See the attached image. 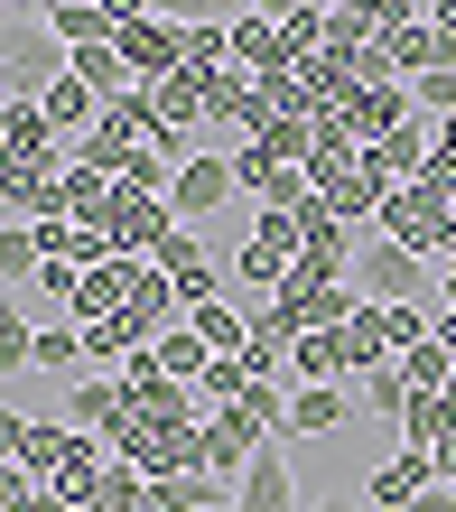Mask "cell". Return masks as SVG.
Returning a JSON list of instances; mask_svg holds the SVG:
<instances>
[{
	"mask_svg": "<svg viewBox=\"0 0 456 512\" xmlns=\"http://www.w3.org/2000/svg\"><path fill=\"white\" fill-rule=\"evenodd\" d=\"M121 419H131V391H121V373H84L66 391V429L75 438H112Z\"/></svg>",
	"mask_w": 456,
	"mask_h": 512,
	"instance_id": "ba28073f",
	"label": "cell"
},
{
	"mask_svg": "<svg viewBox=\"0 0 456 512\" xmlns=\"http://www.w3.org/2000/svg\"><path fill=\"white\" fill-rule=\"evenodd\" d=\"M187 326L215 354H252V308H242V298H205V308H187Z\"/></svg>",
	"mask_w": 456,
	"mask_h": 512,
	"instance_id": "9a60e30c",
	"label": "cell"
},
{
	"mask_svg": "<svg viewBox=\"0 0 456 512\" xmlns=\"http://www.w3.org/2000/svg\"><path fill=\"white\" fill-rule=\"evenodd\" d=\"M149 364H159L168 382H187V391H196L205 373H215V345H205V336H196V326H168V336H159V345H149Z\"/></svg>",
	"mask_w": 456,
	"mask_h": 512,
	"instance_id": "5bb4252c",
	"label": "cell"
},
{
	"mask_svg": "<svg viewBox=\"0 0 456 512\" xmlns=\"http://www.w3.org/2000/svg\"><path fill=\"white\" fill-rule=\"evenodd\" d=\"M66 66H75V75H84V84H94V94H103V112L140 94V75L121 66V47H84V56H66Z\"/></svg>",
	"mask_w": 456,
	"mask_h": 512,
	"instance_id": "e0dca14e",
	"label": "cell"
},
{
	"mask_svg": "<svg viewBox=\"0 0 456 512\" xmlns=\"http://www.w3.org/2000/svg\"><path fill=\"white\" fill-rule=\"evenodd\" d=\"M438 345L456 354V298H438Z\"/></svg>",
	"mask_w": 456,
	"mask_h": 512,
	"instance_id": "83f0119b",
	"label": "cell"
},
{
	"mask_svg": "<svg viewBox=\"0 0 456 512\" xmlns=\"http://www.w3.org/2000/svg\"><path fill=\"white\" fill-rule=\"evenodd\" d=\"M261 447H270V429H261L252 410H215V419H205V429H196V466L215 475V485H242Z\"/></svg>",
	"mask_w": 456,
	"mask_h": 512,
	"instance_id": "3957f363",
	"label": "cell"
},
{
	"mask_svg": "<svg viewBox=\"0 0 456 512\" xmlns=\"http://www.w3.org/2000/svg\"><path fill=\"white\" fill-rule=\"evenodd\" d=\"M429 485H438L429 447H401L391 466H373V475H363V503H373V512H410V503L429 494Z\"/></svg>",
	"mask_w": 456,
	"mask_h": 512,
	"instance_id": "30bf717a",
	"label": "cell"
},
{
	"mask_svg": "<svg viewBox=\"0 0 456 512\" xmlns=\"http://www.w3.org/2000/svg\"><path fill=\"white\" fill-rule=\"evenodd\" d=\"M0 438H10V475H28V485H47V475L66 466V447H75L66 419H28V410L0 419Z\"/></svg>",
	"mask_w": 456,
	"mask_h": 512,
	"instance_id": "8992f818",
	"label": "cell"
},
{
	"mask_svg": "<svg viewBox=\"0 0 456 512\" xmlns=\"http://www.w3.org/2000/svg\"><path fill=\"white\" fill-rule=\"evenodd\" d=\"M149 261H159V280H168L177 298H187V308H205V298H224L215 261H205V243H196V224H177V233H168V243L149 252Z\"/></svg>",
	"mask_w": 456,
	"mask_h": 512,
	"instance_id": "52a82bcc",
	"label": "cell"
},
{
	"mask_svg": "<svg viewBox=\"0 0 456 512\" xmlns=\"http://www.w3.org/2000/svg\"><path fill=\"white\" fill-rule=\"evenodd\" d=\"M401 373H410V391H447V382H456V354L429 336V345H410V354H401Z\"/></svg>",
	"mask_w": 456,
	"mask_h": 512,
	"instance_id": "603a6c76",
	"label": "cell"
},
{
	"mask_svg": "<svg viewBox=\"0 0 456 512\" xmlns=\"http://www.w3.org/2000/svg\"><path fill=\"white\" fill-rule=\"evenodd\" d=\"M345 373H354L345 326H326V336H298V354H289V382H298V391H317V382H336V391H345Z\"/></svg>",
	"mask_w": 456,
	"mask_h": 512,
	"instance_id": "7c38bea8",
	"label": "cell"
},
{
	"mask_svg": "<svg viewBox=\"0 0 456 512\" xmlns=\"http://www.w3.org/2000/svg\"><path fill=\"white\" fill-rule=\"evenodd\" d=\"M38 373H94V364H84V326L75 317H56V326H38Z\"/></svg>",
	"mask_w": 456,
	"mask_h": 512,
	"instance_id": "44dd1931",
	"label": "cell"
},
{
	"mask_svg": "<svg viewBox=\"0 0 456 512\" xmlns=\"http://www.w3.org/2000/svg\"><path fill=\"white\" fill-rule=\"evenodd\" d=\"M317 512H373V503H336V494H326V503H317Z\"/></svg>",
	"mask_w": 456,
	"mask_h": 512,
	"instance_id": "f546056e",
	"label": "cell"
},
{
	"mask_svg": "<svg viewBox=\"0 0 456 512\" xmlns=\"http://www.w3.org/2000/svg\"><path fill=\"white\" fill-rule=\"evenodd\" d=\"M373 233H391V243L419 252V261H447V252H456V205H447L438 187H401V196L382 205Z\"/></svg>",
	"mask_w": 456,
	"mask_h": 512,
	"instance_id": "7a4b0ae2",
	"label": "cell"
},
{
	"mask_svg": "<svg viewBox=\"0 0 456 512\" xmlns=\"http://www.w3.org/2000/svg\"><path fill=\"white\" fill-rule=\"evenodd\" d=\"M354 289L373 298V308H429V298H447V289H438V261L401 252L391 233H363V252H354Z\"/></svg>",
	"mask_w": 456,
	"mask_h": 512,
	"instance_id": "6da1fadb",
	"label": "cell"
},
{
	"mask_svg": "<svg viewBox=\"0 0 456 512\" xmlns=\"http://www.w3.org/2000/svg\"><path fill=\"white\" fill-rule=\"evenodd\" d=\"M233 66L242 75H298V56H289V38H280V19H261V10H233Z\"/></svg>",
	"mask_w": 456,
	"mask_h": 512,
	"instance_id": "9c48e42d",
	"label": "cell"
},
{
	"mask_svg": "<svg viewBox=\"0 0 456 512\" xmlns=\"http://www.w3.org/2000/svg\"><path fill=\"white\" fill-rule=\"evenodd\" d=\"M345 354H354V373H382V364H391V317L373 308V298L345 317Z\"/></svg>",
	"mask_w": 456,
	"mask_h": 512,
	"instance_id": "ac0fdd59",
	"label": "cell"
},
{
	"mask_svg": "<svg viewBox=\"0 0 456 512\" xmlns=\"http://www.w3.org/2000/svg\"><path fill=\"white\" fill-rule=\"evenodd\" d=\"M261 382H270V373L252 364V354H215V373L196 382V401H205V419H215V410H242V401H252Z\"/></svg>",
	"mask_w": 456,
	"mask_h": 512,
	"instance_id": "4fadbf2b",
	"label": "cell"
},
{
	"mask_svg": "<svg viewBox=\"0 0 456 512\" xmlns=\"http://www.w3.org/2000/svg\"><path fill=\"white\" fill-rule=\"evenodd\" d=\"M429 466H438V485H456V438H447V447H429Z\"/></svg>",
	"mask_w": 456,
	"mask_h": 512,
	"instance_id": "4316f807",
	"label": "cell"
},
{
	"mask_svg": "<svg viewBox=\"0 0 456 512\" xmlns=\"http://www.w3.org/2000/svg\"><path fill=\"white\" fill-rule=\"evenodd\" d=\"M131 19H140V0H47V38L66 47V56H84V47H112Z\"/></svg>",
	"mask_w": 456,
	"mask_h": 512,
	"instance_id": "277c9868",
	"label": "cell"
},
{
	"mask_svg": "<svg viewBox=\"0 0 456 512\" xmlns=\"http://www.w3.org/2000/svg\"><path fill=\"white\" fill-rule=\"evenodd\" d=\"M0 512H66V503H56L47 485H28V475H10V503H0Z\"/></svg>",
	"mask_w": 456,
	"mask_h": 512,
	"instance_id": "d4e9b609",
	"label": "cell"
},
{
	"mask_svg": "<svg viewBox=\"0 0 456 512\" xmlns=\"http://www.w3.org/2000/svg\"><path fill=\"white\" fill-rule=\"evenodd\" d=\"M233 196H242V177H233V149H196V159L177 168V196H168V215H177V224H205V215H224Z\"/></svg>",
	"mask_w": 456,
	"mask_h": 512,
	"instance_id": "5b68a950",
	"label": "cell"
},
{
	"mask_svg": "<svg viewBox=\"0 0 456 512\" xmlns=\"http://www.w3.org/2000/svg\"><path fill=\"white\" fill-rule=\"evenodd\" d=\"M84 512H159V503H149V475H140V466H121V457H112Z\"/></svg>",
	"mask_w": 456,
	"mask_h": 512,
	"instance_id": "ffe728a7",
	"label": "cell"
},
{
	"mask_svg": "<svg viewBox=\"0 0 456 512\" xmlns=\"http://www.w3.org/2000/svg\"><path fill=\"white\" fill-rule=\"evenodd\" d=\"M289 438H345V391L336 382L289 391Z\"/></svg>",
	"mask_w": 456,
	"mask_h": 512,
	"instance_id": "2e32d148",
	"label": "cell"
},
{
	"mask_svg": "<svg viewBox=\"0 0 456 512\" xmlns=\"http://www.w3.org/2000/svg\"><path fill=\"white\" fill-rule=\"evenodd\" d=\"M447 401H456V382H447Z\"/></svg>",
	"mask_w": 456,
	"mask_h": 512,
	"instance_id": "4dcf8cb0",
	"label": "cell"
},
{
	"mask_svg": "<svg viewBox=\"0 0 456 512\" xmlns=\"http://www.w3.org/2000/svg\"><path fill=\"white\" fill-rule=\"evenodd\" d=\"M438 289H447V298H456V252H447V261H438Z\"/></svg>",
	"mask_w": 456,
	"mask_h": 512,
	"instance_id": "f1b7e54d",
	"label": "cell"
},
{
	"mask_svg": "<svg viewBox=\"0 0 456 512\" xmlns=\"http://www.w3.org/2000/svg\"><path fill=\"white\" fill-rule=\"evenodd\" d=\"M326 19H336L326 0H308V10H280V38H289L298 66H317V56H326Z\"/></svg>",
	"mask_w": 456,
	"mask_h": 512,
	"instance_id": "7402d4cb",
	"label": "cell"
},
{
	"mask_svg": "<svg viewBox=\"0 0 456 512\" xmlns=\"http://www.w3.org/2000/svg\"><path fill=\"white\" fill-rule=\"evenodd\" d=\"M363 401H373L382 419H401V410L419 401V391H410V373H401V364H382V373H363Z\"/></svg>",
	"mask_w": 456,
	"mask_h": 512,
	"instance_id": "cb8c5ba5",
	"label": "cell"
},
{
	"mask_svg": "<svg viewBox=\"0 0 456 512\" xmlns=\"http://www.w3.org/2000/svg\"><path fill=\"white\" fill-rule=\"evenodd\" d=\"M233 512H298V466L280 457V447L252 457V475L233 485Z\"/></svg>",
	"mask_w": 456,
	"mask_h": 512,
	"instance_id": "8fae6325",
	"label": "cell"
},
{
	"mask_svg": "<svg viewBox=\"0 0 456 512\" xmlns=\"http://www.w3.org/2000/svg\"><path fill=\"white\" fill-rule=\"evenodd\" d=\"M401 438L410 447H447L456 438V401H447V391H419V401L401 410Z\"/></svg>",
	"mask_w": 456,
	"mask_h": 512,
	"instance_id": "d6986e66",
	"label": "cell"
},
{
	"mask_svg": "<svg viewBox=\"0 0 456 512\" xmlns=\"http://www.w3.org/2000/svg\"><path fill=\"white\" fill-rule=\"evenodd\" d=\"M410 512H456V485H429V494H419Z\"/></svg>",
	"mask_w": 456,
	"mask_h": 512,
	"instance_id": "484cf974",
	"label": "cell"
}]
</instances>
